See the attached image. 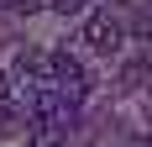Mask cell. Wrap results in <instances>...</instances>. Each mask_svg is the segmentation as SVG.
Segmentation results:
<instances>
[{"mask_svg":"<svg viewBox=\"0 0 152 147\" xmlns=\"http://www.w3.org/2000/svg\"><path fill=\"white\" fill-rule=\"evenodd\" d=\"M47 84L58 89L68 105H79L84 95H89V68H84L74 53H63V47H58V53H47Z\"/></svg>","mask_w":152,"mask_h":147,"instance_id":"cell-1","label":"cell"},{"mask_svg":"<svg viewBox=\"0 0 152 147\" xmlns=\"http://www.w3.org/2000/svg\"><path fill=\"white\" fill-rule=\"evenodd\" d=\"M37 89H53L47 84V53L21 47V53H16V100H26V95H37Z\"/></svg>","mask_w":152,"mask_h":147,"instance_id":"cell-2","label":"cell"},{"mask_svg":"<svg viewBox=\"0 0 152 147\" xmlns=\"http://www.w3.org/2000/svg\"><path fill=\"white\" fill-rule=\"evenodd\" d=\"M84 42L94 47V53H115L121 47V21L110 11H89V21H84Z\"/></svg>","mask_w":152,"mask_h":147,"instance_id":"cell-3","label":"cell"},{"mask_svg":"<svg viewBox=\"0 0 152 147\" xmlns=\"http://www.w3.org/2000/svg\"><path fill=\"white\" fill-rule=\"evenodd\" d=\"M63 142H68L63 126H31V147H63Z\"/></svg>","mask_w":152,"mask_h":147,"instance_id":"cell-4","label":"cell"},{"mask_svg":"<svg viewBox=\"0 0 152 147\" xmlns=\"http://www.w3.org/2000/svg\"><path fill=\"white\" fill-rule=\"evenodd\" d=\"M47 5H53V11H58V16H79V11H84V5H89V0H47Z\"/></svg>","mask_w":152,"mask_h":147,"instance_id":"cell-5","label":"cell"},{"mask_svg":"<svg viewBox=\"0 0 152 147\" xmlns=\"http://www.w3.org/2000/svg\"><path fill=\"white\" fill-rule=\"evenodd\" d=\"M137 37H142V42H152V5L137 16Z\"/></svg>","mask_w":152,"mask_h":147,"instance_id":"cell-6","label":"cell"},{"mask_svg":"<svg viewBox=\"0 0 152 147\" xmlns=\"http://www.w3.org/2000/svg\"><path fill=\"white\" fill-rule=\"evenodd\" d=\"M0 5H5V11H26V16H31L37 5H42V0H0Z\"/></svg>","mask_w":152,"mask_h":147,"instance_id":"cell-7","label":"cell"}]
</instances>
